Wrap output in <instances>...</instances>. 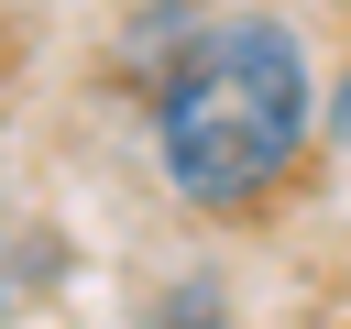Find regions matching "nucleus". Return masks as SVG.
Here are the masks:
<instances>
[{
    "label": "nucleus",
    "instance_id": "7ed1b4c3",
    "mask_svg": "<svg viewBox=\"0 0 351 329\" xmlns=\"http://www.w3.org/2000/svg\"><path fill=\"white\" fill-rule=\"evenodd\" d=\"M329 121H340V143H351V77H340V99H329Z\"/></svg>",
    "mask_w": 351,
    "mask_h": 329
},
{
    "label": "nucleus",
    "instance_id": "f257e3e1",
    "mask_svg": "<svg viewBox=\"0 0 351 329\" xmlns=\"http://www.w3.org/2000/svg\"><path fill=\"white\" fill-rule=\"evenodd\" d=\"M307 121H318V77L285 22H252V11L197 22L154 88V164L186 208H252L296 175Z\"/></svg>",
    "mask_w": 351,
    "mask_h": 329
},
{
    "label": "nucleus",
    "instance_id": "f03ea898",
    "mask_svg": "<svg viewBox=\"0 0 351 329\" xmlns=\"http://www.w3.org/2000/svg\"><path fill=\"white\" fill-rule=\"evenodd\" d=\"M176 329H219V296L208 285H176Z\"/></svg>",
    "mask_w": 351,
    "mask_h": 329
}]
</instances>
